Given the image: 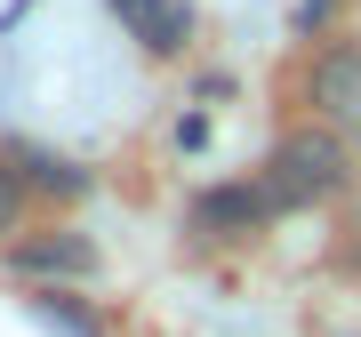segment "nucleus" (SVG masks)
Returning <instances> with one entry per match:
<instances>
[{
  "instance_id": "f03ea898",
  "label": "nucleus",
  "mask_w": 361,
  "mask_h": 337,
  "mask_svg": "<svg viewBox=\"0 0 361 337\" xmlns=\"http://www.w3.org/2000/svg\"><path fill=\"white\" fill-rule=\"evenodd\" d=\"M313 113H322V129L361 145V40H337L313 65Z\"/></svg>"
},
{
  "instance_id": "423d86ee",
  "label": "nucleus",
  "mask_w": 361,
  "mask_h": 337,
  "mask_svg": "<svg viewBox=\"0 0 361 337\" xmlns=\"http://www.w3.org/2000/svg\"><path fill=\"white\" fill-rule=\"evenodd\" d=\"M16 217H25V177L0 161V233H16Z\"/></svg>"
},
{
  "instance_id": "0eeeda50",
  "label": "nucleus",
  "mask_w": 361,
  "mask_h": 337,
  "mask_svg": "<svg viewBox=\"0 0 361 337\" xmlns=\"http://www.w3.org/2000/svg\"><path fill=\"white\" fill-rule=\"evenodd\" d=\"M313 8H322V0H313ZM313 8H305V16H313Z\"/></svg>"
},
{
  "instance_id": "20e7f679",
  "label": "nucleus",
  "mask_w": 361,
  "mask_h": 337,
  "mask_svg": "<svg viewBox=\"0 0 361 337\" xmlns=\"http://www.w3.org/2000/svg\"><path fill=\"white\" fill-rule=\"evenodd\" d=\"M16 265L25 273H97L89 241H16Z\"/></svg>"
},
{
  "instance_id": "39448f33",
  "label": "nucleus",
  "mask_w": 361,
  "mask_h": 337,
  "mask_svg": "<svg viewBox=\"0 0 361 337\" xmlns=\"http://www.w3.org/2000/svg\"><path fill=\"white\" fill-rule=\"evenodd\" d=\"M25 168H32V185H40V193H80V177H73L65 161H49V153H25Z\"/></svg>"
},
{
  "instance_id": "7ed1b4c3",
  "label": "nucleus",
  "mask_w": 361,
  "mask_h": 337,
  "mask_svg": "<svg viewBox=\"0 0 361 337\" xmlns=\"http://www.w3.org/2000/svg\"><path fill=\"white\" fill-rule=\"evenodd\" d=\"M104 8L129 25V40L145 56H177L185 32H193V8H185V0H104Z\"/></svg>"
},
{
  "instance_id": "f257e3e1",
  "label": "nucleus",
  "mask_w": 361,
  "mask_h": 337,
  "mask_svg": "<svg viewBox=\"0 0 361 337\" xmlns=\"http://www.w3.org/2000/svg\"><path fill=\"white\" fill-rule=\"evenodd\" d=\"M337 185H345V137L337 129H297V137L273 145L257 193H265V209H297V201L337 193Z\"/></svg>"
}]
</instances>
